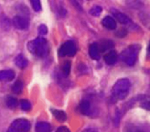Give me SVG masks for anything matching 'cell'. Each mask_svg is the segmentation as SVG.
<instances>
[{
  "label": "cell",
  "mask_w": 150,
  "mask_h": 132,
  "mask_svg": "<svg viewBox=\"0 0 150 132\" xmlns=\"http://www.w3.org/2000/svg\"><path fill=\"white\" fill-rule=\"evenodd\" d=\"M28 50L38 57L44 58L49 54V43L44 38H37L28 43Z\"/></svg>",
  "instance_id": "6da1fadb"
},
{
  "label": "cell",
  "mask_w": 150,
  "mask_h": 132,
  "mask_svg": "<svg viewBox=\"0 0 150 132\" xmlns=\"http://www.w3.org/2000/svg\"><path fill=\"white\" fill-rule=\"evenodd\" d=\"M131 87L130 81L126 78H123L118 80L115 84L112 90V95L116 100H123L125 99L129 93Z\"/></svg>",
  "instance_id": "7a4b0ae2"
},
{
  "label": "cell",
  "mask_w": 150,
  "mask_h": 132,
  "mask_svg": "<svg viewBox=\"0 0 150 132\" xmlns=\"http://www.w3.org/2000/svg\"><path fill=\"white\" fill-rule=\"evenodd\" d=\"M139 50H140V47L137 44H134V45L127 47L125 50H123L120 57H121L122 61L125 64H127L128 66H133L137 60Z\"/></svg>",
  "instance_id": "3957f363"
},
{
  "label": "cell",
  "mask_w": 150,
  "mask_h": 132,
  "mask_svg": "<svg viewBox=\"0 0 150 132\" xmlns=\"http://www.w3.org/2000/svg\"><path fill=\"white\" fill-rule=\"evenodd\" d=\"M30 129V122L24 119L14 120L6 132H28Z\"/></svg>",
  "instance_id": "277c9868"
},
{
  "label": "cell",
  "mask_w": 150,
  "mask_h": 132,
  "mask_svg": "<svg viewBox=\"0 0 150 132\" xmlns=\"http://www.w3.org/2000/svg\"><path fill=\"white\" fill-rule=\"evenodd\" d=\"M77 51V47L75 43L71 40H68L63 43L62 47L59 50V56L65 57V56H73Z\"/></svg>",
  "instance_id": "5b68a950"
},
{
  "label": "cell",
  "mask_w": 150,
  "mask_h": 132,
  "mask_svg": "<svg viewBox=\"0 0 150 132\" xmlns=\"http://www.w3.org/2000/svg\"><path fill=\"white\" fill-rule=\"evenodd\" d=\"M13 24L18 29H26L29 25L28 17L24 14H18L13 18Z\"/></svg>",
  "instance_id": "8992f818"
},
{
  "label": "cell",
  "mask_w": 150,
  "mask_h": 132,
  "mask_svg": "<svg viewBox=\"0 0 150 132\" xmlns=\"http://www.w3.org/2000/svg\"><path fill=\"white\" fill-rule=\"evenodd\" d=\"M111 12L115 16L116 20L118 22H120L121 24H124V25H132L133 24V21L131 20V18L127 17L125 14L120 12V11H118L117 9H112Z\"/></svg>",
  "instance_id": "52a82bcc"
},
{
  "label": "cell",
  "mask_w": 150,
  "mask_h": 132,
  "mask_svg": "<svg viewBox=\"0 0 150 132\" xmlns=\"http://www.w3.org/2000/svg\"><path fill=\"white\" fill-rule=\"evenodd\" d=\"M79 108H80V112L81 114L86 115V116H92V113H93L92 105H91V102L89 100L87 99L82 100L79 106Z\"/></svg>",
  "instance_id": "ba28073f"
},
{
  "label": "cell",
  "mask_w": 150,
  "mask_h": 132,
  "mask_svg": "<svg viewBox=\"0 0 150 132\" xmlns=\"http://www.w3.org/2000/svg\"><path fill=\"white\" fill-rule=\"evenodd\" d=\"M89 54H90V56H91V58L93 59V60H96V61L100 60L101 55H100V50H99V47H98V43H93V44L90 45Z\"/></svg>",
  "instance_id": "9c48e42d"
},
{
  "label": "cell",
  "mask_w": 150,
  "mask_h": 132,
  "mask_svg": "<svg viewBox=\"0 0 150 132\" xmlns=\"http://www.w3.org/2000/svg\"><path fill=\"white\" fill-rule=\"evenodd\" d=\"M15 78V72L12 70H2L0 71V81L9 82Z\"/></svg>",
  "instance_id": "30bf717a"
},
{
  "label": "cell",
  "mask_w": 150,
  "mask_h": 132,
  "mask_svg": "<svg viewBox=\"0 0 150 132\" xmlns=\"http://www.w3.org/2000/svg\"><path fill=\"white\" fill-rule=\"evenodd\" d=\"M104 61L109 65L115 64L117 62V53L115 50H110L104 55Z\"/></svg>",
  "instance_id": "8fae6325"
},
{
  "label": "cell",
  "mask_w": 150,
  "mask_h": 132,
  "mask_svg": "<svg viewBox=\"0 0 150 132\" xmlns=\"http://www.w3.org/2000/svg\"><path fill=\"white\" fill-rule=\"evenodd\" d=\"M51 126L48 122H39L36 124L35 132H50Z\"/></svg>",
  "instance_id": "7c38bea8"
},
{
  "label": "cell",
  "mask_w": 150,
  "mask_h": 132,
  "mask_svg": "<svg viewBox=\"0 0 150 132\" xmlns=\"http://www.w3.org/2000/svg\"><path fill=\"white\" fill-rule=\"evenodd\" d=\"M102 24L103 27H105L108 29H115V28H116L115 20L110 16H107V17L104 18L102 21Z\"/></svg>",
  "instance_id": "4fadbf2b"
},
{
  "label": "cell",
  "mask_w": 150,
  "mask_h": 132,
  "mask_svg": "<svg viewBox=\"0 0 150 132\" xmlns=\"http://www.w3.org/2000/svg\"><path fill=\"white\" fill-rule=\"evenodd\" d=\"M98 47H99L100 53H104V51L110 50L112 47H114V42L109 40H104L101 41L100 45L98 44Z\"/></svg>",
  "instance_id": "5bb4252c"
},
{
  "label": "cell",
  "mask_w": 150,
  "mask_h": 132,
  "mask_svg": "<svg viewBox=\"0 0 150 132\" xmlns=\"http://www.w3.org/2000/svg\"><path fill=\"white\" fill-rule=\"evenodd\" d=\"M15 63H16V65L18 66V67L19 68H26L28 64V62L27 59L22 55V54H19L16 57V59H15Z\"/></svg>",
  "instance_id": "9a60e30c"
},
{
  "label": "cell",
  "mask_w": 150,
  "mask_h": 132,
  "mask_svg": "<svg viewBox=\"0 0 150 132\" xmlns=\"http://www.w3.org/2000/svg\"><path fill=\"white\" fill-rule=\"evenodd\" d=\"M55 119L59 122H64L67 119V115L62 110H52Z\"/></svg>",
  "instance_id": "2e32d148"
},
{
  "label": "cell",
  "mask_w": 150,
  "mask_h": 132,
  "mask_svg": "<svg viewBox=\"0 0 150 132\" xmlns=\"http://www.w3.org/2000/svg\"><path fill=\"white\" fill-rule=\"evenodd\" d=\"M23 83H22L21 80H17L16 82L14 83V84L12 85V91L15 94H19L23 90Z\"/></svg>",
  "instance_id": "e0dca14e"
},
{
  "label": "cell",
  "mask_w": 150,
  "mask_h": 132,
  "mask_svg": "<svg viewBox=\"0 0 150 132\" xmlns=\"http://www.w3.org/2000/svg\"><path fill=\"white\" fill-rule=\"evenodd\" d=\"M71 63L70 61H65V62L62 64V73L64 76H68L69 73L71 72Z\"/></svg>",
  "instance_id": "ac0fdd59"
},
{
  "label": "cell",
  "mask_w": 150,
  "mask_h": 132,
  "mask_svg": "<svg viewBox=\"0 0 150 132\" xmlns=\"http://www.w3.org/2000/svg\"><path fill=\"white\" fill-rule=\"evenodd\" d=\"M6 106H8L9 108H15L17 106H18V100L13 97H8L6 101Z\"/></svg>",
  "instance_id": "d6986e66"
},
{
  "label": "cell",
  "mask_w": 150,
  "mask_h": 132,
  "mask_svg": "<svg viewBox=\"0 0 150 132\" xmlns=\"http://www.w3.org/2000/svg\"><path fill=\"white\" fill-rule=\"evenodd\" d=\"M20 106L22 108V110H24V111H29V110L31 109V104L30 102L28 100H26V99H23L20 101Z\"/></svg>",
  "instance_id": "ffe728a7"
},
{
  "label": "cell",
  "mask_w": 150,
  "mask_h": 132,
  "mask_svg": "<svg viewBox=\"0 0 150 132\" xmlns=\"http://www.w3.org/2000/svg\"><path fill=\"white\" fill-rule=\"evenodd\" d=\"M102 10L103 9L99 6H93L92 9L90 10V14L93 15V16H95V17H98L100 16V14L102 13Z\"/></svg>",
  "instance_id": "44dd1931"
},
{
  "label": "cell",
  "mask_w": 150,
  "mask_h": 132,
  "mask_svg": "<svg viewBox=\"0 0 150 132\" xmlns=\"http://www.w3.org/2000/svg\"><path fill=\"white\" fill-rule=\"evenodd\" d=\"M31 6L33 7V9L37 12H39L41 10V3L40 0H30Z\"/></svg>",
  "instance_id": "7402d4cb"
},
{
  "label": "cell",
  "mask_w": 150,
  "mask_h": 132,
  "mask_svg": "<svg viewBox=\"0 0 150 132\" xmlns=\"http://www.w3.org/2000/svg\"><path fill=\"white\" fill-rule=\"evenodd\" d=\"M125 131L126 132H145L144 130H142L140 128L134 126V125H130V126L127 127Z\"/></svg>",
  "instance_id": "603a6c76"
},
{
  "label": "cell",
  "mask_w": 150,
  "mask_h": 132,
  "mask_svg": "<svg viewBox=\"0 0 150 132\" xmlns=\"http://www.w3.org/2000/svg\"><path fill=\"white\" fill-rule=\"evenodd\" d=\"M115 35L118 37V38H124V37H125L127 35V31L125 28H120L116 31Z\"/></svg>",
  "instance_id": "cb8c5ba5"
},
{
  "label": "cell",
  "mask_w": 150,
  "mask_h": 132,
  "mask_svg": "<svg viewBox=\"0 0 150 132\" xmlns=\"http://www.w3.org/2000/svg\"><path fill=\"white\" fill-rule=\"evenodd\" d=\"M48 33V28L46 25L41 24L39 27V34L40 35H46Z\"/></svg>",
  "instance_id": "d4e9b609"
},
{
  "label": "cell",
  "mask_w": 150,
  "mask_h": 132,
  "mask_svg": "<svg viewBox=\"0 0 150 132\" xmlns=\"http://www.w3.org/2000/svg\"><path fill=\"white\" fill-rule=\"evenodd\" d=\"M56 132H71V131L68 128H66V127H59L56 130Z\"/></svg>",
  "instance_id": "484cf974"
},
{
  "label": "cell",
  "mask_w": 150,
  "mask_h": 132,
  "mask_svg": "<svg viewBox=\"0 0 150 132\" xmlns=\"http://www.w3.org/2000/svg\"><path fill=\"white\" fill-rule=\"evenodd\" d=\"M82 132H98V131H97L95 128H87V129L83 130Z\"/></svg>",
  "instance_id": "4316f807"
}]
</instances>
